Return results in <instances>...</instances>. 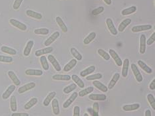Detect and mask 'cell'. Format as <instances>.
<instances>
[{
  "label": "cell",
  "instance_id": "1",
  "mask_svg": "<svg viewBox=\"0 0 155 116\" xmlns=\"http://www.w3.org/2000/svg\"><path fill=\"white\" fill-rule=\"evenodd\" d=\"M10 23L13 27H16V28H18L19 30H21V31H26L27 29L26 25L21 23V21H19L18 20H16V19H10Z\"/></svg>",
  "mask_w": 155,
  "mask_h": 116
},
{
  "label": "cell",
  "instance_id": "2",
  "mask_svg": "<svg viewBox=\"0 0 155 116\" xmlns=\"http://www.w3.org/2000/svg\"><path fill=\"white\" fill-rule=\"evenodd\" d=\"M131 68L132 73H133L135 78H136V80H137V81L139 83L142 82L143 80V76H142V74H141L139 70H138L137 65L135 64H131Z\"/></svg>",
  "mask_w": 155,
  "mask_h": 116
},
{
  "label": "cell",
  "instance_id": "3",
  "mask_svg": "<svg viewBox=\"0 0 155 116\" xmlns=\"http://www.w3.org/2000/svg\"><path fill=\"white\" fill-rule=\"evenodd\" d=\"M109 54L110 55V57H111L113 59V60H114L116 65H117L118 66H122V65H123V61H122L120 57L118 56V54L117 53V52L114 51L113 49H109Z\"/></svg>",
  "mask_w": 155,
  "mask_h": 116
},
{
  "label": "cell",
  "instance_id": "4",
  "mask_svg": "<svg viewBox=\"0 0 155 116\" xmlns=\"http://www.w3.org/2000/svg\"><path fill=\"white\" fill-rule=\"evenodd\" d=\"M153 28L151 25H137L134 26L132 27L131 31L133 33H138L141 31H148Z\"/></svg>",
  "mask_w": 155,
  "mask_h": 116
},
{
  "label": "cell",
  "instance_id": "5",
  "mask_svg": "<svg viewBox=\"0 0 155 116\" xmlns=\"http://www.w3.org/2000/svg\"><path fill=\"white\" fill-rule=\"evenodd\" d=\"M106 24L107 26V28L109 29V31L110 32V33L113 35H117L118 31L117 29L115 28V25L113 23V20L110 18H107L106 19Z\"/></svg>",
  "mask_w": 155,
  "mask_h": 116
},
{
  "label": "cell",
  "instance_id": "6",
  "mask_svg": "<svg viewBox=\"0 0 155 116\" xmlns=\"http://www.w3.org/2000/svg\"><path fill=\"white\" fill-rule=\"evenodd\" d=\"M48 59L49 60V61L50 62L51 64L52 65V66H53V68L55 69V70L57 72H59L61 70V66L60 64L59 63V62L57 61V59H55V57L52 54H49Z\"/></svg>",
  "mask_w": 155,
  "mask_h": 116
},
{
  "label": "cell",
  "instance_id": "7",
  "mask_svg": "<svg viewBox=\"0 0 155 116\" xmlns=\"http://www.w3.org/2000/svg\"><path fill=\"white\" fill-rule=\"evenodd\" d=\"M59 35H60L59 32H58V31L54 32L50 36V37H49L48 39L45 41V43H44V45H45V46H49V45H51L53 43H54L55 41L57 39L58 37H59Z\"/></svg>",
  "mask_w": 155,
  "mask_h": 116
},
{
  "label": "cell",
  "instance_id": "8",
  "mask_svg": "<svg viewBox=\"0 0 155 116\" xmlns=\"http://www.w3.org/2000/svg\"><path fill=\"white\" fill-rule=\"evenodd\" d=\"M35 87V84L34 82L27 83V84L22 86H21L19 88L18 92H19V94H23L25 92H27V91L33 89V88H34Z\"/></svg>",
  "mask_w": 155,
  "mask_h": 116
},
{
  "label": "cell",
  "instance_id": "9",
  "mask_svg": "<svg viewBox=\"0 0 155 116\" xmlns=\"http://www.w3.org/2000/svg\"><path fill=\"white\" fill-rule=\"evenodd\" d=\"M77 96H78V93L75 92H73V94H72L71 96L69 97L67 100H66L64 103H63V108H67V107H69V106H71V105L73 104V102L75 100V99H77Z\"/></svg>",
  "mask_w": 155,
  "mask_h": 116
},
{
  "label": "cell",
  "instance_id": "10",
  "mask_svg": "<svg viewBox=\"0 0 155 116\" xmlns=\"http://www.w3.org/2000/svg\"><path fill=\"white\" fill-rule=\"evenodd\" d=\"M130 62L128 59H125L123 62V68H122V76L123 78H126L128 75V72H129V67Z\"/></svg>",
  "mask_w": 155,
  "mask_h": 116
},
{
  "label": "cell",
  "instance_id": "11",
  "mask_svg": "<svg viewBox=\"0 0 155 116\" xmlns=\"http://www.w3.org/2000/svg\"><path fill=\"white\" fill-rule=\"evenodd\" d=\"M119 79H120V74L118 72L115 73L114 75L113 76L111 80H110V81L109 83V85H108V87H107L108 90L113 89Z\"/></svg>",
  "mask_w": 155,
  "mask_h": 116
},
{
  "label": "cell",
  "instance_id": "12",
  "mask_svg": "<svg viewBox=\"0 0 155 116\" xmlns=\"http://www.w3.org/2000/svg\"><path fill=\"white\" fill-rule=\"evenodd\" d=\"M25 73L28 76H40L43 75V70L39 69H27Z\"/></svg>",
  "mask_w": 155,
  "mask_h": 116
},
{
  "label": "cell",
  "instance_id": "13",
  "mask_svg": "<svg viewBox=\"0 0 155 116\" xmlns=\"http://www.w3.org/2000/svg\"><path fill=\"white\" fill-rule=\"evenodd\" d=\"M88 99L93 101H105L107 99V96L99 94H91L88 96Z\"/></svg>",
  "mask_w": 155,
  "mask_h": 116
},
{
  "label": "cell",
  "instance_id": "14",
  "mask_svg": "<svg viewBox=\"0 0 155 116\" xmlns=\"http://www.w3.org/2000/svg\"><path fill=\"white\" fill-rule=\"evenodd\" d=\"M52 79L57 81H69L71 79V77L68 74H55L52 76Z\"/></svg>",
  "mask_w": 155,
  "mask_h": 116
},
{
  "label": "cell",
  "instance_id": "15",
  "mask_svg": "<svg viewBox=\"0 0 155 116\" xmlns=\"http://www.w3.org/2000/svg\"><path fill=\"white\" fill-rule=\"evenodd\" d=\"M53 47H51V46L50 47H49V46H48V47H46V48H44V49L36 51L35 52V54L36 57H41L44 54L51 53V52H53Z\"/></svg>",
  "mask_w": 155,
  "mask_h": 116
},
{
  "label": "cell",
  "instance_id": "16",
  "mask_svg": "<svg viewBox=\"0 0 155 116\" xmlns=\"http://www.w3.org/2000/svg\"><path fill=\"white\" fill-rule=\"evenodd\" d=\"M51 106H52V109L53 113L55 115H58L60 114V109H59V102H58L56 98H54L51 101Z\"/></svg>",
  "mask_w": 155,
  "mask_h": 116
},
{
  "label": "cell",
  "instance_id": "17",
  "mask_svg": "<svg viewBox=\"0 0 155 116\" xmlns=\"http://www.w3.org/2000/svg\"><path fill=\"white\" fill-rule=\"evenodd\" d=\"M34 45V41L32 40H30L27 43L26 47H25L23 51V55L25 57H28L30 54Z\"/></svg>",
  "mask_w": 155,
  "mask_h": 116
},
{
  "label": "cell",
  "instance_id": "18",
  "mask_svg": "<svg viewBox=\"0 0 155 116\" xmlns=\"http://www.w3.org/2000/svg\"><path fill=\"white\" fill-rule=\"evenodd\" d=\"M15 90V85H10L9 87L7 88V90L5 91L4 93L2 95V98L4 99H7L10 97L12 94L14 92Z\"/></svg>",
  "mask_w": 155,
  "mask_h": 116
},
{
  "label": "cell",
  "instance_id": "19",
  "mask_svg": "<svg viewBox=\"0 0 155 116\" xmlns=\"http://www.w3.org/2000/svg\"><path fill=\"white\" fill-rule=\"evenodd\" d=\"M139 52L140 54H145L146 52V36L143 34L140 37Z\"/></svg>",
  "mask_w": 155,
  "mask_h": 116
},
{
  "label": "cell",
  "instance_id": "20",
  "mask_svg": "<svg viewBox=\"0 0 155 116\" xmlns=\"http://www.w3.org/2000/svg\"><path fill=\"white\" fill-rule=\"evenodd\" d=\"M56 92H51L48 94V95L46 96V98L44 99L43 104L44 106H48L50 104V102L56 96Z\"/></svg>",
  "mask_w": 155,
  "mask_h": 116
},
{
  "label": "cell",
  "instance_id": "21",
  "mask_svg": "<svg viewBox=\"0 0 155 116\" xmlns=\"http://www.w3.org/2000/svg\"><path fill=\"white\" fill-rule=\"evenodd\" d=\"M55 21H56L57 25H59V27L63 33H67L68 31L67 25H66V24L64 23V21H63V19L61 18L60 17H57L55 18Z\"/></svg>",
  "mask_w": 155,
  "mask_h": 116
},
{
  "label": "cell",
  "instance_id": "22",
  "mask_svg": "<svg viewBox=\"0 0 155 116\" xmlns=\"http://www.w3.org/2000/svg\"><path fill=\"white\" fill-rule=\"evenodd\" d=\"M139 104H127L124 105L123 106V109L125 112H131V111H135L139 109L140 107Z\"/></svg>",
  "mask_w": 155,
  "mask_h": 116
},
{
  "label": "cell",
  "instance_id": "23",
  "mask_svg": "<svg viewBox=\"0 0 155 116\" xmlns=\"http://www.w3.org/2000/svg\"><path fill=\"white\" fill-rule=\"evenodd\" d=\"M7 74H8V76H9L10 78L12 80V82H13V84H14L15 86L20 85L21 82H20V80H19V79L18 78V77L17 76V75H16L14 72L10 70L8 72Z\"/></svg>",
  "mask_w": 155,
  "mask_h": 116
},
{
  "label": "cell",
  "instance_id": "24",
  "mask_svg": "<svg viewBox=\"0 0 155 116\" xmlns=\"http://www.w3.org/2000/svg\"><path fill=\"white\" fill-rule=\"evenodd\" d=\"M131 22H132V21L131 19L127 18V19H124V20H123L119 24V25H118V31L123 32L124 31V29H125L127 27V26L129 25L131 23Z\"/></svg>",
  "mask_w": 155,
  "mask_h": 116
},
{
  "label": "cell",
  "instance_id": "25",
  "mask_svg": "<svg viewBox=\"0 0 155 116\" xmlns=\"http://www.w3.org/2000/svg\"><path fill=\"white\" fill-rule=\"evenodd\" d=\"M26 15L27 16L30 17L34 18L35 19H38V20H40V19H42V17H43L41 13L34 12V11H33V10H30V9L26 11Z\"/></svg>",
  "mask_w": 155,
  "mask_h": 116
},
{
  "label": "cell",
  "instance_id": "26",
  "mask_svg": "<svg viewBox=\"0 0 155 116\" xmlns=\"http://www.w3.org/2000/svg\"><path fill=\"white\" fill-rule=\"evenodd\" d=\"M93 84L94 85V86L96 87L99 90H101V92H107L108 91V88L106 86L98 80H94L93 82Z\"/></svg>",
  "mask_w": 155,
  "mask_h": 116
},
{
  "label": "cell",
  "instance_id": "27",
  "mask_svg": "<svg viewBox=\"0 0 155 116\" xmlns=\"http://www.w3.org/2000/svg\"><path fill=\"white\" fill-rule=\"evenodd\" d=\"M95 70V66H91L89 67L85 68V70H82L80 72V75L82 77H86L89 75V74H92L94 71Z\"/></svg>",
  "mask_w": 155,
  "mask_h": 116
},
{
  "label": "cell",
  "instance_id": "28",
  "mask_svg": "<svg viewBox=\"0 0 155 116\" xmlns=\"http://www.w3.org/2000/svg\"><path fill=\"white\" fill-rule=\"evenodd\" d=\"M71 79L74 81L75 84L77 86H78L79 88H83L85 87V83L83 82V81L78 76L76 75V74H73V75H72Z\"/></svg>",
  "mask_w": 155,
  "mask_h": 116
},
{
  "label": "cell",
  "instance_id": "29",
  "mask_svg": "<svg viewBox=\"0 0 155 116\" xmlns=\"http://www.w3.org/2000/svg\"><path fill=\"white\" fill-rule=\"evenodd\" d=\"M137 12V7L136 6H131L126 9H124L123 10L121 11V15L123 16L129 15L132 14Z\"/></svg>",
  "mask_w": 155,
  "mask_h": 116
},
{
  "label": "cell",
  "instance_id": "30",
  "mask_svg": "<svg viewBox=\"0 0 155 116\" xmlns=\"http://www.w3.org/2000/svg\"><path fill=\"white\" fill-rule=\"evenodd\" d=\"M77 65V60L75 59H72L71 60H70L67 65H66L64 68H63V71L64 72H69L71 70H72L75 66Z\"/></svg>",
  "mask_w": 155,
  "mask_h": 116
},
{
  "label": "cell",
  "instance_id": "31",
  "mask_svg": "<svg viewBox=\"0 0 155 116\" xmlns=\"http://www.w3.org/2000/svg\"><path fill=\"white\" fill-rule=\"evenodd\" d=\"M138 66H140L141 69H143V70L145 72H146L147 74H151L152 72H153V70L149 67L148 66L146 65L145 62H144L143 61H142V60H138Z\"/></svg>",
  "mask_w": 155,
  "mask_h": 116
},
{
  "label": "cell",
  "instance_id": "32",
  "mask_svg": "<svg viewBox=\"0 0 155 116\" xmlns=\"http://www.w3.org/2000/svg\"><path fill=\"white\" fill-rule=\"evenodd\" d=\"M38 102V99L37 98H33L27 102V103L25 104L24 108L26 110H29L32 107H34L35 105L37 104Z\"/></svg>",
  "mask_w": 155,
  "mask_h": 116
},
{
  "label": "cell",
  "instance_id": "33",
  "mask_svg": "<svg viewBox=\"0 0 155 116\" xmlns=\"http://www.w3.org/2000/svg\"><path fill=\"white\" fill-rule=\"evenodd\" d=\"M10 107H11V110H12V112H17V109H18L17 99H16V97L15 96H11Z\"/></svg>",
  "mask_w": 155,
  "mask_h": 116
},
{
  "label": "cell",
  "instance_id": "34",
  "mask_svg": "<svg viewBox=\"0 0 155 116\" xmlns=\"http://www.w3.org/2000/svg\"><path fill=\"white\" fill-rule=\"evenodd\" d=\"M1 51L3 52H4V53H7V54H11V55H15L16 54H17V51H16V50H15L13 48L9 47V46H2L1 47Z\"/></svg>",
  "mask_w": 155,
  "mask_h": 116
},
{
  "label": "cell",
  "instance_id": "35",
  "mask_svg": "<svg viewBox=\"0 0 155 116\" xmlns=\"http://www.w3.org/2000/svg\"><path fill=\"white\" fill-rule=\"evenodd\" d=\"M94 90V88L92 86L87 87V88H85L83 90H81L78 93V96L80 97H84V96H87V94H89L92 93Z\"/></svg>",
  "mask_w": 155,
  "mask_h": 116
},
{
  "label": "cell",
  "instance_id": "36",
  "mask_svg": "<svg viewBox=\"0 0 155 116\" xmlns=\"http://www.w3.org/2000/svg\"><path fill=\"white\" fill-rule=\"evenodd\" d=\"M96 35H97L96 33L95 32H91V33H89V34L87 36V37L85 38V39L83 41V43L85 45H88V44L92 42V41L95 38Z\"/></svg>",
  "mask_w": 155,
  "mask_h": 116
},
{
  "label": "cell",
  "instance_id": "37",
  "mask_svg": "<svg viewBox=\"0 0 155 116\" xmlns=\"http://www.w3.org/2000/svg\"><path fill=\"white\" fill-rule=\"evenodd\" d=\"M71 53L73 55V57L75 59L77 60H81L83 59V56L80 52L77 51L75 48H71Z\"/></svg>",
  "mask_w": 155,
  "mask_h": 116
},
{
  "label": "cell",
  "instance_id": "38",
  "mask_svg": "<svg viewBox=\"0 0 155 116\" xmlns=\"http://www.w3.org/2000/svg\"><path fill=\"white\" fill-rule=\"evenodd\" d=\"M40 62L41 66L45 70H48L49 68V65L48 64V59L45 56H41L40 58Z\"/></svg>",
  "mask_w": 155,
  "mask_h": 116
},
{
  "label": "cell",
  "instance_id": "39",
  "mask_svg": "<svg viewBox=\"0 0 155 116\" xmlns=\"http://www.w3.org/2000/svg\"><path fill=\"white\" fill-rule=\"evenodd\" d=\"M77 88V85L75 84V83H73V84H71L70 85L67 86L65 87L64 88H63V92H64L65 94H68L71 93L72 91L75 90Z\"/></svg>",
  "mask_w": 155,
  "mask_h": 116
},
{
  "label": "cell",
  "instance_id": "40",
  "mask_svg": "<svg viewBox=\"0 0 155 116\" xmlns=\"http://www.w3.org/2000/svg\"><path fill=\"white\" fill-rule=\"evenodd\" d=\"M103 78V75L100 73H97L95 74H92V75H88L86 77V79L88 81H93L96 80H99Z\"/></svg>",
  "mask_w": 155,
  "mask_h": 116
},
{
  "label": "cell",
  "instance_id": "41",
  "mask_svg": "<svg viewBox=\"0 0 155 116\" xmlns=\"http://www.w3.org/2000/svg\"><path fill=\"white\" fill-rule=\"evenodd\" d=\"M98 54L105 60H109L110 59L109 54L107 53V52L105 51H104L103 49H98Z\"/></svg>",
  "mask_w": 155,
  "mask_h": 116
},
{
  "label": "cell",
  "instance_id": "42",
  "mask_svg": "<svg viewBox=\"0 0 155 116\" xmlns=\"http://www.w3.org/2000/svg\"><path fill=\"white\" fill-rule=\"evenodd\" d=\"M49 33V30L46 28H41L37 29L34 31V33L35 35H47Z\"/></svg>",
  "mask_w": 155,
  "mask_h": 116
},
{
  "label": "cell",
  "instance_id": "43",
  "mask_svg": "<svg viewBox=\"0 0 155 116\" xmlns=\"http://www.w3.org/2000/svg\"><path fill=\"white\" fill-rule=\"evenodd\" d=\"M147 100L149 104L151 105V107H153V109L154 110H155V99L154 96L153 94H149L147 95Z\"/></svg>",
  "mask_w": 155,
  "mask_h": 116
},
{
  "label": "cell",
  "instance_id": "44",
  "mask_svg": "<svg viewBox=\"0 0 155 116\" xmlns=\"http://www.w3.org/2000/svg\"><path fill=\"white\" fill-rule=\"evenodd\" d=\"M0 62L11 63L13 62V58L11 57H7V56H3V55H0Z\"/></svg>",
  "mask_w": 155,
  "mask_h": 116
},
{
  "label": "cell",
  "instance_id": "45",
  "mask_svg": "<svg viewBox=\"0 0 155 116\" xmlns=\"http://www.w3.org/2000/svg\"><path fill=\"white\" fill-rule=\"evenodd\" d=\"M99 104L97 102H95L93 104V116H99Z\"/></svg>",
  "mask_w": 155,
  "mask_h": 116
},
{
  "label": "cell",
  "instance_id": "46",
  "mask_svg": "<svg viewBox=\"0 0 155 116\" xmlns=\"http://www.w3.org/2000/svg\"><path fill=\"white\" fill-rule=\"evenodd\" d=\"M104 9H105L104 7H103V6L99 7L96 8V9H93V10L92 11V14H93V15H99V14H101V13H103V12H104Z\"/></svg>",
  "mask_w": 155,
  "mask_h": 116
},
{
  "label": "cell",
  "instance_id": "47",
  "mask_svg": "<svg viewBox=\"0 0 155 116\" xmlns=\"http://www.w3.org/2000/svg\"><path fill=\"white\" fill-rule=\"evenodd\" d=\"M23 1V0H15V1L13 3V9L18 10L19 8L20 7Z\"/></svg>",
  "mask_w": 155,
  "mask_h": 116
},
{
  "label": "cell",
  "instance_id": "48",
  "mask_svg": "<svg viewBox=\"0 0 155 116\" xmlns=\"http://www.w3.org/2000/svg\"><path fill=\"white\" fill-rule=\"evenodd\" d=\"M154 41H155V33H153L151 37H149L147 41H146V44H147L148 45H151L154 43Z\"/></svg>",
  "mask_w": 155,
  "mask_h": 116
},
{
  "label": "cell",
  "instance_id": "49",
  "mask_svg": "<svg viewBox=\"0 0 155 116\" xmlns=\"http://www.w3.org/2000/svg\"><path fill=\"white\" fill-rule=\"evenodd\" d=\"M73 116H80V107L76 106L73 108Z\"/></svg>",
  "mask_w": 155,
  "mask_h": 116
},
{
  "label": "cell",
  "instance_id": "50",
  "mask_svg": "<svg viewBox=\"0 0 155 116\" xmlns=\"http://www.w3.org/2000/svg\"><path fill=\"white\" fill-rule=\"evenodd\" d=\"M12 116H29V114L27 113H13Z\"/></svg>",
  "mask_w": 155,
  "mask_h": 116
},
{
  "label": "cell",
  "instance_id": "51",
  "mask_svg": "<svg viewBox=\"0 0 155 116\" xmlns=\"http://www.w3.org/2000/svg\"><path fill=\"white\" fill-rule=\"evenodd\" d=\"M149 88H150L151 90H155V80H154V79L153 80V81L151 82V83L150 84V86H149Z\"/></svg>",
  "mask_w": 155,
  "mask_h": 116
},
{
  "label": "cell",
  "instance_id": "52",
  "mask_svg": "<svg viewBox=\"0 0 155 116\" xmlns=\"http://www.w3.org/2000/svg\"><path fill=\"white\" fill-rule=\"evenodd\" d=\"M145 116H152L151 112L150 109H146L145 113Z\"/></svg>",
  "mask_w": 155,
  "mask_h": 116
},
{
  "label": "cell",
  "instance_id": "53",
  "mask_svg": "<svg viewBox=\"0 0 155 116\" xmlns=\"http://www.w3.org/2000/svg\"><path fill=\"white\" fill-rule=\"evenodd\" d=\"M103 1H105V4H106L107 5H110V4H112L111 0H103Z\"/></svg>",
  "mask_w": 155,
  "mask_h": 116
},
{
  "label": "cell",
  "instance_id": "54",
  "mask_svg": "<svg viewBox=\"0 0 155 116\" xmlns=\"http://www.w3.org/2000/svg\"><path fill=\"white\" fill-rule=\"evenodd\" d=\"M84 116H89V115H88V114H87V113H85V114H84Z\"/></svg>",
  "mask_w": 155,
  "mask_h": 116
}]
</instances>
